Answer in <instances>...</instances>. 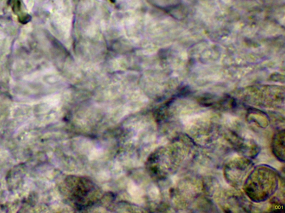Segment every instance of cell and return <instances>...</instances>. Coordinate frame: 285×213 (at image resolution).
Instances as JSON below:
<instances>
[{"mask_svg": "<svg viewBox=\"0 0 285 213\" xmlns=\"http://www.w3.org/2000/svg\"><path fill=\"white\" fill-rule=\"evenodd\" d=\"M95 186L88 180H79L72 189V199L78 206H85L93 202Z\"/></svg>", "mask_w": 285, "mask_h": 213, "instance_id": "cell-1", "label": "cell"}, {"mask_svg": "<svg viewBox=\"0 0 285 213\" xmlns=\"http://www.w3.org/2000/svg\"><path fill=\"white\" fill-rule=\"evenodd\" d=\"M273 151L279 159L284 160V131L278 132L273 138Z\"/></svg>", "mask_w": 285, "mask_h": 213, "instance_id": "cell-2", "label": "cell"}]
</instances>
